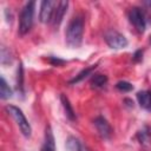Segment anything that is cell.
Here are the masks:
<instances>
[{"instance_id": "6da1fadb", "label": "cell", "mask_w": 151, "mask_h": 151, "mask_svg": "<svg viewBox=\"0 0 151 151\" xmlns=\"http://www.w3.org/2000/svg\"><path fill=\"white\" fill-rule=\"evenodd\" d=\"M84 33V19L81 17H74L68 22L66 28V42L70 47H79L83 41Z\"/></svg>"}, {"instance_id": "7a4b0ae2", "label": "cell", "mask_w": 151, "mask_h": 151, "mask_svg": "<svg viewBox=\"0 0 151 151\" xmlns=\"http://www.w3.org/2000/svg\"><path fill=\"white\" fill-rule=\"evenodd\" d=\"M34 7H35V2L28 1L21 9L20 17H19V29H18L20 35H25L32 28L33 17H34Z\"/></svg>"}, {"instance_id": "3957f363", "label": "cell", "mask_w": 151, "mask_h": 151, "mask_svg": "<svg viewBox=\"0 0 151 151\" xmlns=\"http://www.w3.org/2000/svg\"><path fill=\"white\" fill-rule=\"evenodd\" d=\"M5 110H6V112H7L8 114H11V116L13 117V119H14L15 123L18 124V126H19L21 133H22L26 138H28V137L31 136L32 129H31V125H29L28 120L26 119L25 114L22 113V111H21L19 107L14 106V105H7Z\"/></svg>"}, {"instance_id": "277c9868", "label": "cell", "mask_w": 151, "mask_h": 151, "mask_svg": "<svg viewBox=\"0 0 151 151\" xmlns=\"http://www.w3.org/2000/svg\"><path fill=\"white\" fill-rule=\"evenodd\" d=\"M104 39L106 41V44L111 47V48H114V50H119V48H124L127 46V39L120 34L119 32L117 31H109L105 33L104 35Z\"/></svg>"}, {"instance_id": "5b68a950", "label": "cell", "mask_w": 151, "mask_h": 151, "mask_svg": "<svg viewBox=\"0 0 151 151\" xmlns=\"http://www.w3.org/2000/svg\"><path fill=\"white\" fill-rule=\"evenodd\" d=\"M129 18L130 21L132 22V25L136 27V29L140 33H143L145 31L146 27V19H145V14L142 11V8L139 7H132L130 13H129Z\"/></svg>"}, {"instance_id": "8992f818", "label": "cell", "mask_w": 151, "mask_h": 151, "mask_svg": "<svg viewBox=\"0 0 151 151\" xmlns=\"http://www.w3.org/2000/svg\"><path fill=\"white\" fill-rule=\"evenodd\" d=\"M55 7H57V2L53 1V0H44V1H41L39 19H40V21L42 24H47V22H50L52 20Z\"/></svg>"}, {"instance_id": "52a82bcc", "label": "cell", "mask_w": 151, "mask_h": 151, "mask_svg": "<svg viewBox=\"0 0 151 151\" xmlns=\"http://www.w3.org/2000/svg\"><path fill=\"white\" fill-rule=\"evenodd\" d=\"M93 123H94V126H96L98 133L100 134V137H103L105 139L111 138L113 131H112L111 125L109 124V122L104 117H97Z\"/></svg>"}, {"instance_id": "ba28073f", "label": "cell", "mask_w": 151, "mask_h": 151, "mask_svg": "<svg viewBox=\"0 0 151 151\" xmlns=\"http://www.w3.org/2000/svg\"><path fill=\"white\" fill-rule=\"evenodd\" d=\"M67 7H68V1L66 0H61L57 4V7L54 9V14H53V18H52V24L54 27H58L63 19H64V15L66 14L67 12Z\"/></svg>"}, {"instance_id": "9c48e42d", "label": "cell", "mask_w": 151, "mask_h": 151, "mask_svg": "<svg viewBox=\"0 0 151 151\" xmlns=\"http://www.w3.org/2000/svg\"><path fill=\"white\" fill-rule=\"evenodd\" d=\"M41 151H55V144H54V136L52 132L51 126H46L45 129V140L41 147Z\"/></svg>"}, {"instance_id": "30bf717a", "label": "cell", "mask_w": 151, "mask_h": 151, "mask_svg": "<svg viewBox=\"0 0 151 151\" xmlns=\"http://www.w3.org/2000/svg\"><path fill=\"white\" fill-rule=\"evenodd\" d=\"M137 100L140 107L151 111V92L150 91H140L137 93Z\"/></svg>"}, {"instance_id": "8fae6325", "label": "cell", "mask_w": 151, "mask_h": 151, "mask_svg": "<svg viewBox=\"0 0 151 151\" xmlns=\"http://www.w3.org/2000/svg\"><path fill=\"white\" fill-rule=\"evenodd\" d=\"M137 139L143 146L149 147L151 145V132H150V129L147 126H145L142 130H139L138 133H137Z\"/></svg>"}, {"instance_id": "7c38bea8", "label": "cell", "mask_w": 151, "mask_h": 151, "mask_svg": "<svg viewBox=\"0 0 151 151\" xmlns=\"http://www.w3.org/2000/svg\"><path fill=\"white\" fill-rule=\"evenodd\" d=\"M60 100H61V104H63V107H64V111H65L66 117L70 120H76V113H74V110H73V107H72L68 98L65 94H61L60 96Z\"/></svg>"}, {"instance_id": "4fadbf2b", "label": "cell", "mask_w": 151, "mask_h": 151, "mask_svg": "<svg viewBox=\"0 0 151 151\" xmlns=\"http://www.w3.org/2000/svg\"><path fill=\"white\" fill-rule=\"evenodd\" d=\"M97 67V65H92V66H90V67H87V68H84L81 72H79L73 79H71L70 80V84H76V83H79V81H81L84 78H86L87 76H90L93 71H94V68Z\"/></svg>"}, {"instance_id": "5bb4252c", "label": "cell", "mask_w": 151, "mask_h": 151, "mask_svg": "<svg viewBox=\"0 0 151 151\" xmlns=\"http://www.w3.org/2000/svg\"><path fill=\"white\" fill-rule=\"evenodd\" d=\"M12 93L13 92H12L11 87L7 85L5 78L1 77V79H0V97H1V99H8V98H11L12 97Z\"/></svg>"}, {"instance_id": "9a60e30c", "label": "cell", "mask_w": 151, "mask_h": 151, "mask_svg": "<svg viewBox=\"0 0 151 151\" xmlns=\"http://www.w3.org/2000/svg\"><path fill=\"white\" fill-rule=\"evenodd\" d=\"M107 83V77L105 74H94L91 78V85L92 87H103L105 84Z\"/></svg>"}, {"instance_id": "2e32d148", "label": "cell", "mask_w": 151, "mask_h": 151, "mask_svg": "<svg viewBox=\"0 0 151 151\" xmlns=\"http://www.w3.org/2000/svg\"><path fill=\"white\" fill-rule=\"evenodd\" d=\"M80 145H81V143H80L76 137L70 136V137L67 138V140H66V147H67L70 151H79Z\"/></svg>"}, {"instance_id": "e0dca14e", "label": "cell", "mask_w": 151, "mask_h": 151, "mask_svg": "<svg viewBox=\"0 0 151 151\" xmlns=\"http://www.w3.org/2000/svg\"><path fill=\"white\" fill-rule=\"evenodd\" d=\"M0 61L2 65H7L12 63V55L9 50H7L5 46H1V52H0Z\"/></svg>"}, {"instance_id": "ac0fdd59", "label": "cell", "mask_w": 151, "mask_h": 151, "mask_svg": "<svg viewBox=\"0 0 151 151\" xmlns=\"http://www.w3.org/2000/svg\"><path fill=\"white\" fill-rule=\"evenodd\" d=\"M116 87H117V90H119V91H122V92H129V91L133 90L132 84L129 83V81H124V80L118 81V83L116 84Z\"/></svg>"}, {"instance_id": "d6986e66", "label": "cell", "mask_w": 151, "mask_h": 151, "mask_svg": "<svg viewBox=\"0 0 151 151\" xmlns=\"http://www.w3.org/2000/svg\"><path fill=\"white\" fill-rule=\"evenodd\" d=\"M17 87L20 92H24V74H22V66L20 65L18 68V78H17Z\"/></svg>"}, {"instance_id": "ffe728a7", "label": "cell", "mask_w": 151, "mask_h": 151, "mask_svg": "<svg viewBox=\"0 0 151 151\" xmlns=\"http://www.w3.org/2000/svg\"><path fill=\"white\" fill-rule=\"evenodd\" d=\"M142 57H143V51H142V50L136 51V53L133 54V61H136V63L140 61V60H142Z\"/></svg>"}, {"instance_id": "44dd1931", "label": "cell", "mask_w": 151, "mask_h": 151, "mask_svg": "<svg viewBox=\"0 0 151 151\" xmlns=\"http://www.w3.org/2000/svg\"><path fill=\"white\" fill-rule=\"evenodd\" d=\"M50 60H51V63L53 64V65H61V64H64V60H61V59H58V58H54V57H51L50 58Z\"/></svg>"}, {"instance_id": "7402d4cb", "label": "cell", "mask_w": 151, "mask_h": 151, "mask_svg": "<svg viewBox=\"0 0 151 151\" xmlns=\"http://www.w3.org/2000/svg\"><path fill=\"white\" fill-rule=\"evenodd\" d=\"M79 151H90V150H88V147H87V146H85L84 144H81V145H80Z\"/></svg>"}, {"instance_id": "603a6c76", "label": "cell", "mask_w": 151, "mask_h": 151, "mask_svg": "<svg viewBox=\"0 0 151 151\" xmlns=\"http://www.w3.org/2000/svg\"><path fill=\"white\" fill-rule=\"evenodd\" d=\"M144 4H145V5H147V6H150V7H151V1H145V2H144Z\"/></svg>"}]
</instances>
